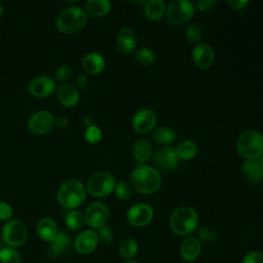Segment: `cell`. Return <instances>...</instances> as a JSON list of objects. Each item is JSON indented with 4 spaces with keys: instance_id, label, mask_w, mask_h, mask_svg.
Wrapping results in <instances>:
<instances>
[{
    "instance_id": "4316f807",
    "label": "cell",
    "mask_w": 263,
    "mask_h": 263,
    "mask_svg": "<svg viewBox=\"0 0 263 263\" xmlns=\"http://www.w3.org/2000/svg\"><path fill=\"white\" fill-rule=\"evenodd\" d=\"M180 160H190L197 154V145L191 140H184L175 148Z\"/></svg>"
},
{
    "instance_id": "9a60e30c",
    "label": "cell",
    "mask_w": 263,
    "mask_h": 263,
    "mask_svg": "<svg viewBox=\"0 0 263 263\" xmlns=\"http://www.w3.org/2000/svg\"><path fill=\"white\" fill-rule=\"evenodd\" d=\"M192 61L197 68L201 70L209 69L215 61L214 49L208 43H198L192 49Z\"/></svg>"
},
{
    "instance_id": "e0dca14e",
    "label": "cell",
    "mask_w": 263,
    "mask_h": 263,
    "mask_svg": "<svg viewBox=\"0 0 263 263\" xmlns=\"http://www.w3.org/2000/svg\"><path fill=\"white\" fill-rule=\"evenodd\" d=\"M57 99L65 107H74L78 104L80 96L76 86L70 83H63L57 89Z\"/></svg>"
},
{
    "instance_id": "f5cc1de1",
    "label": "cell",
    "mask_w": 263,
    "mask_h": 263,
    "mask_svg": "<svg viewBox=\"0 0 263 263\" xmlns=\"http://www.w3.org/2000/svg\"><path fill=\"white\" fill-rule=\"evenodd\" d=\"M190 1H191V0H190Z\"/></svg>"
},
{
    "instance_id": "816d5d0a",
    "label": "cell",
    "mask_w": 263,
    "mask_h": 263,
    "mask_svg": "<svg viewBox=\"0 0 263 263\" xmlns=\"http://www.w3.org/2000/svg\"><path fill=\"white\" fill-rule=\"evenodd\" d=\"M125 263H138V262H136V261H127Z\"/></svg>"
},
{
    "instance_id": "484cf974",
    "label": "cell",
    "mask_w": 263,
    "mask_h": 263,
    "mask_svg": "<svg viewBox=\"0 0 263 263\" xmlns=\"http://www.w3.org/2000/svg\"><path fill=\"white\" fill-rule=\"evenodd\" d=\"M166 6L163 0H147L145 2L144 11L150 21H159L165 14Z\"/></svg>"
},
{
    "instance_id": "44dd1931",
    "label": "cell",
    "mask_w": 263,
    "mask_h": 263,
    "mask_svg": "<svg viewBox=\"0 0 263 263\" xmlns=\"http://www.w3.org/2000/svg\"><path fill=\"white\" fill-rule=\"evenodd\" d=\"M83 70L90 75L101 73L105 68V59L99 52H89L82 60Z\"/></svg>"
},
{
    "instance_id": "52a82bcc",
    "label": "cell",
    "mask_w": 263,
    "mask_h": 263,
    "mask_svg": "<svg viewBox=\"0 0 263 263\" xmlns=\"http://www.w3.org/2000/svg\"><path fill=\"white\" fill-rule=\"evenodd\" d=\"M115 187L114 177L108 172H97L92 174L86 183V190L95 197L109 195Z\"/></svg>"
},
{
    "instance_id": "30bf717a",
    "label": "cell",
    "mask_w": 263,
    "mask_h": 263,
    "mask_svg": "<svg viewBox=\"0 0 263 263\" xmlns=\"http://www.w3.org/2000/svg\"><path fill=\"white\" fill-rule=\"evenodd\" d=\"M55 125V118L47 111H38L34 113L28 121V129L38 136L48 134Z\"/></svg>"
},
{
    "instance_id": "d6a6232c",
    "label": "cell",
    "mask_w": 263,
    "mask_h": 263,
    "mask_svg": "<svg viewBox=\"0 0 263 263\" xmlns=\"http://www.w3.org/2000/svg\"><path fill=\"white\" fill-rule=\"evenodd\" d=\"M52 243L55 245L61 250L62 254L67 253L71 248V238L68 234L64 232H58Z\"/></svg>"
},
{
    "instance_id": "83f0119b",
    "label": "cell",
    "mask_w": 263,
    "mask_h": 263,
    "mask_svg": "<svg viewBox=\"0 0 263 263\" xmlns=\"http://www.w3.org/2000/svg\"><path fill=\"white\" fill-rule=\"evenodd\" d=\"M138 243L133 238H125L120 242L119 254L123 259H130L138 253Z\"/></svg>"
},
{
    "instance_id": "f35d334b",
    "label": "cell",
    "mask_w": 263,
    "mask_h": 263,
    "mask_svg": "<svg viewBox=\"0 0 263 263\" xmlns=\"http://www.w3.org/2000/svg\"><path fill=\"white\" fill-rule=\"evenodd\" d=\"M242 263H263V253L252 251L246 254Z\"/></svg>"
},
{
    "instance_id": "7c38bea8",
    "label": "cell",
    "mask_w": 263,
    "mask_h": 263,
    "mask_svg": "<svg viewBox=\"0 0 263 263\" xmlns=\"http://www.w3.org/2000/svg\"><path fill=\"white\" fill-rule=\"evenodd\" d=\"M157 116L152 109L144 108L139 110L132 119V127L138 134H147L155 128Z\"/></svg>"
},
{
    "instance_id": "6da1fadb",
    "label": "cell",
    "mask_w": 263,
    "mask_h": 263,
    "mask_svg": "<svg viewBox=\"0 0 263 263\" xmlns=\"http://www.w3.org/2000/svg\"><path fill=\"white\" fill-rule=\"evenodd\" d=\"M130 184L134 189L142 194H151L161 186V176L152 166L140 164L130 174Z\"/></svg>"
},
{
    "instance_id": "4fadbf2b",
    "label": "cell",
    "mask_w": 263,
    "mask_h": 263,
    "mask_svg": "<svg viewBox=\"0 0 263 263\" xmlns=\"http://www.w3.org/2000/svg\"><path fill=\"white\" fill-rule=\"evenodd\" d=\"M153 209L147 203H137L129 208L126 213L128 223L135 227H143L148 225L153 219Z\"/></svg>"
},
{
    "instance_id": "9c48e42d",
    "label": "cell",
    "mask_w": 263,
    "mask_h": 263,
    "mask_svg": "<svg viewBox=\"0 0 263 263\" xmlns=\"http://www.w3.org/2000/svg\"><path fill=\"white\" fill-rule=\"evenodd\" d=\"M2 237L6 245L10 247H20L27 239L26 226L18 220H10L2 229Z\"/></svg>"
},
{
    "instance_id": "7a4b0ae2",
    "label": "cell",
    "mask_w": 263,
    "mask_h": 263,
    "mask_svg": "<svg viewBox=\"0 0 263 263\" xmlns=\"http://www.w3.org/2000/svg\"><path fill=\"white\" fill-rule=\"evenodd\" d=\"M87 22V13L78 6L65 8L57 17V29L64 34H75L82 30Z\"/></svg>"
},
{
    "instance_id": "bcb514c9",
    "label": "cell",
    "mask_w": 263,
    "mask_h": 263,
    "mask_svg": "<svg viewBox=\"0 0 263 263\" xmlns=\"http://www.w3.org/2000/svg\"><path fill=\"white\" fill-rule=\"evenodd\" d=\"M83 123H84L86 126L92 125V124H91V118H90V117H85L84 120H83Z\"/></svg>"
},
{
    "instance_id": "8992f818",
    "label": "cell",
    "mask_w": 263,
    "mask_h": 263,
    "mask_svg": "<svg viewBox=\"0 0 263 263\" xmlns=\"http://www.w3.org/2000/svg\"><path fill=\"white\" fill-rule=\"evenodd\" d=\"M195 7L190 0H172L165 10L168 22L175 26L188 23L193 17Z\"/></svg>"
},
{
    "instance_id": "74e56055",
    "label": "cell",
    "mask_w": 263,
    "mask_h": 263,
    "mask_svg": "<svg viewBox=\"0 0 263 263\" xmlns=\"http://www.w3.org/2000/svg\"><path fill=\"white\" fill-rule=\"evenodd\" d=\"M98 229H99V231L97 234H98L99 240H101L104 243H110L113 240L114 235H113V231L110 227L104 225Z\"/></svg>"
},
{
    "instance_id": "603a6c76",
    "label": "cell",
    "mask_w": 263,
    "mask_h": 263,
    "mask_svg": "<svg viewBox=\"0 0 263 263\" xmlns=\"http://www.w3.org/2000/svg\"><path fill=\"white\" fill-rule=\"evenodd\" d=\"M133 155L136 162L140 165L145 163L152 156V147L147 139H139L133 146Z\"/></svg>"
},
{
    "instance_id": "e575fe53",
    "label": "cell",
    "mask_w": 263,
    "mask_h": 263,
    "mask_svg": "<svg viewBox=\"0 0 263 263\" xmlns=\"http://www.w3.org/2000/svg\"><path fill=\"white\" fill-rule=\"evenodd\" d=\"M85 140L90 144H97L102 139V132L96 125H89L86 127L84 133Z\"/></svg>"
},
{
    "instance_id": "7bdbcfd3",
    "label": "cell",
    "mask_w": 263,
    "mask_h": 263,
    "mask_svg": "<svg viewBox=\"0 0 263 263\" xmlns=\"http://www.w3.org/2000/svg\"><path fill=\"white\" fill-rule=\"evenodd\" d=\"M61 254H62L61 250L53 243L47 249V252H46V255L49 259H57Z\"/></svg>"
},
{
    "instance_id": "f1b7e54d",
    "label": "cell",
    "mask_w": 263,
    "mask_h": 263,
    "mask_svg": "<svg viewBox=\"0 0 263 263\" xmlns=\"http://www.w3.org/2000/svg\"><path fill=\"white\" fill-rule=\"evenodd\" d=\"M134 59L141 66H149L154 63L155 54L149 48H140L134 52Z\"/></svg>"
},
{
    "instance_id": "d6986e66",
    "label": "cell",
    "mask_w": 263,
    "mask_h": 263,
    "mask_svg": "<svg viewBox=\"0 0 263 263\" xmlns=\"http://www.w3.org/2000/svg\"><path fill=\"white\" fill-rule=\"evenodd\" d=\"M241 170L243 176L250 183H260L263 180V165L259 158L246 159L242 162Z\"/></svg>"
},
{
    "instance_id": "ba28073f",
    "label": "cell",
    "mask_w": 263,
    "mask_h": 263,
    "mask_svg": "<svg viewBox=\"0 0 263 263\" xmlns=\"http://www.w3.org/2000/svg\"><path fill=\"white\" fill-rule=\"evenodd\" d=\"M153 163L155 168L159 172L174 171L179 166L180 159L177 156L175 148L171 146H162L155 150L152 155Z\"/></svg>"
},
{
    "instance_id": "60d3db41",
    "label": "cell",
    "mask_w": 263,
    "mask_h": 263,
    "mask_svg": "<svg viewBox=\"0 0 263 263\" xmlns=\"http://www.w3.org/2000/svg\"><path fill=\"white\" fill-rule=\"evenodd\" d=\"M12 216V208L9 203L0 201V220H8Z\"/></svg>"
},
{
    "instance_id": "d4e9b609",
    "label": "cell",
    "mask_w": 263,
    "mask_h": 263,
    "mask_svg": "<svg viewBox=\"0 0 263 263\" xmlns=\"http://www.w3.org/2000/svg\"><path fill=\"white\" fill-rule=\"evenodd\" d=\"M110 9V0H87L85 2V12L95 17H101L108 14Z\"/></svg>"
},
{
    "instance_id": "5bb4252c",
    "label": "cell",
    "mask_w": 263,
    "mask_h": 263,
    "mask_svg": "<svg viewBox=\"0 0 263 263\" xmlns=\"http://www.w3.org/2000/svg\"><path fill=\"white\" fill-rule=\"evenodd\" d=\"M55 90V81L46 75H40L33 78L29 83V91L36 98H46Z\"/></svg>"
},
{
    "instance_id": "7402d4cb",
    "label": "cell",
    "mask_w": 263,
    "mask_h": 263,
    "mask_svg": "<svg viewBox=\"0 0 263 263\" xmlns=\"http://www.w3.org/2000/svg\"><path fill=\"white\" fill-rule=\"evenodd\" d=\"M37 233L45 241L52 242L58 234V227L55 222L48 217L41 218L37 223Z\"/></svg>"
},
{
    "instance_id": "f907efd6",
    "label": "cell",
    "mask_w": 263,
    "mask_h": 263,
    "mask_svg": "<svg viewBox=\"0 0 263 263\" xmlns=\"http://www.w3.org/2000/svg\"><path fill=\"white\" fill-rule=\"evenodd\" d=\"M259 160H260V162L262 163V165H263V153H262V155L260 156V158H259Z\"/></svg>"
},
{
    "instance_id": "ee69618b",
    "label": "cell",
    "mask_w": 263,
    "mask_h": 263,
    "mask_svg": "<svg viewBox=\"0 0 263 263\" xmlns=\"http://www.w3.org/2000/svg\"><path fill=\"white\" fill-rule=\"evenodd\" d=\"M76 85L79 88H84L87 85V77L85 74L80 73L76 78Z\"/></svg>"
},
{
    "instance_id": "f546056e",
    "label": "cell",
    "mask_w": 263,
    "mask_h": 263,
    "mask_svg": "<svg viewBox=\"0 0 263 263\" xmlns=\"http://www.w3.org/2000/svg\"><path fill=\"white\" fill-rule=\"evenodd\" d=\"M66 224L67 226L72 229V230H78L79 228H81V226L83 225L84 222V217L83 215L76 210L70 211L67 215H66Z\"/></svg>"
},
{
    "instance_id": "ab89813d",
    "label": "cell",
    "mask_w": 263,
    "mask_h": 263,
    "mask_svg": "<svg viewBox=\"0 0 263 263\" xmlns=\"http://www.w3.org/2000/svg\"><path fill=\"white\" fill-rule=\"evenodd\" d=\"M217 4V0H197L196 3V8L199 11L206 12L212 10Z\"/></svg>"
},
{
    "instance_id": "b9f144b4",
    "label": "cell",
    "mask_w": 263,
    "mask_h": 263,
    "mask_svg": "<svg viewBox=\"0 0 263 263\" xmlns=\"http://www.w3.org/2000/svg\"><path fill=\"white\" fill-rule=\"evenodd\" d=\"M227 2L233 10H241L248 6L250 0H227Z\"/></svg>"
},
{
    "instance_id": "7dc6e473",
    "label": "cell",
    "mask_w": 263,
    "mask_h": 263,
    "mask_svg": "<svg viewBox=\"0 0 263 263\" xmlns=\"http://www.w3.org/2000/svg\"><path fill=\"white\" fill-rule=\"evenodd\" d=\"M128 2L130 3H134V4H143L145 3L147 0H127Z\"/></svg>"
},
{
    "instance_id": "836d02e7",
    "label": "cell",
    "mask_w": 263,
    "mask_h": 263,
    "mask_svg": "<svg viewBox=\"0 0 263 263\" xmlns=\"http://www.w3.org/2000/svg\"><path fill=\"white\" fill-rule=\"evenodd\" d=\"M72 75H73L72 68L69 65H62L57 69L54 73V78L57 81L65 83L68 80H70Z\"/></svg>"
},
{
    "instance_id": "5b68a950",
    "label": "cell",
    "mask_w": 263,
    "mask_h": 263,
    "mask_svg": "<svg viewBox=\"0 0 263 263\" xmlns=\"http://www.w3.org/2000/svg\"><path fill=\"white\" fill-rule=\"evenodd\" d=\"M237 151L245 159H257L263 153V135L255 129H248L237 139Z\"/></svg>"
},
{
    "instance_id": "681fc988",
    "label": "cell",
    "mask_w": 263,
    "mask_h": 263,
    "mask_svg": "<svg viewBox=\"0 0 263 263\" xmlns=\"http://www.w3.org/2000/svg\"><path fill=\"white\" fill-rule=\"evenodd\" d=\"M66 1H68L69 3H76V2H78V0H66Z\"/></svg>"
},
{
    "instance_id": "277c9868",
    "label": "cell",
    "mask_w": 263,
    "mask_h": 263,
    "mask_svg": "<svg viewBox=\"0 0 263 263\" xmlns=\"http://www.w3.org/2000/svg\"><path fill=\"white\" fill-rule=\"evenodd\" d=\"M198 216L194 209L188 205L177 208L171 215L170 226L174 233L178 235H187L197 226Z\"/></svg>"
},
{
    "instance_id": "cb8c5ba5",
    "label": "cell",
    "mask_w": 263,
    "mask_h": 263,
    "mask_svg": "<svg viewBox=\"0 0 263 263\" xmlns=\"http://www.w3.org/2000/svg\"><path fill=\"white\" fill-rule=\"evenodd\" d=\"M176 132L168 126H158L152 130V139L159 145L170 146L176 141Z\"/></svg>"
},
{
    "instance_id": "d590c367",
    "label": "cell",
    "mask_w": 263,
    "mask_h": 263,
    "mask_svg": "<svg viewBox=\"0 0 263 263\" xmlns=\"http://www.w3.org/2000/svg\"><path fill=\"white\" fill-rule=\"evenodd\" d=\"M185 35L189 41L197 42L202 36V31L197 24H190L185 30Z\"/></svg>"
},
{
    "instance_id": "ac0fdd59",
    "label": "cell",
    "mask_w": 263,
    "mask_h": 263,
    "mask_svg": "<svg viewBox=\"0 0 263 263\" xmlns=\"http://www.w3.org/2000/svg\"><path fill=\"white\" fill-rule=\"evenodd\" d=\"M116 44L123 54H128L135 51L137 46V35L130 28H123L117 35Z\"/></svg>"
},
{
    "instance_id": "f6af8a7d",
    "label": "cell",
    "mask_w": 263,
    "mask_h": 263,
    "mask_svg": "<svg viewBox=\"0 0 263 263\" xmlns=\"http://www.w3.org/2000/svg\"><path fill=\"white\" fill-rule=\"evenodd\" d=\"M68 123H69V121H68V118H66V117H60V118H58V120H55V124H57V126L59 127V128H65L67 125H68Z\"/></svg>"
},
{
    "instance_id": "2e32d148",
    "label": "cell",
    "mask_w": 263,
    "mask_h": 263,
    "mask_svg": "<svg viewBox=\"0 0 263 263\" xmlns=\"http://www.w3.org/2000/svg\"><path fill=\"white\" fill-rule=\"evenodd\" d=\"M99 237L95 230L82 231L75 240V249L80 254H89L98 246Z\"/></svg>"
},
{
    "instance_id": "8fae6325",
    "label": "cell",
    "mask_w": 263,
    "mask_h": 263,
    "mask_svg": "<svg viewBox=\"0 0 263 263\" xmlns=\"http://www.w3.org/2000/svg\"><path fill=\"white\" fill-rule=\"evenodd\" d=\"M84 222L92 228H100L106 224L109 218L108 206L101 202L96 201L90 203L84 212Z\"/></svg>"
},
{
    "instance_id": "ffe728a7",
    "label": "cell",
    "mask_w": 263,
    "mask_h": 263,
    "mask_svg": "<svg viewBox=\"0 0 263 263\" xmlns=\"http://www.w3.org/2000/svg\"><path fill=\"white\" fill-rule=\"evenodd\" d=\"M200 251H201L200 240L193 236H189L185 238L182 241V245L180 248L181 256L185 261L195 260L199 256Z\"/></svg>"
},
{
    "instance_id": "1f68e13d",
    "label": "cell",
    "mask_w": 263,
    "mask_h": 263,
    "mask_svg": "<svg viewBox=\"0 0 263 263\" xmlns=\"http://www.w3.org/2000/svg\"><path fill=\"white\" fill-rule=\"evenodd\" d=\"M0 263H21V257L13 249L0 250Z\"/></svg>"
},
{
    "instance_id": "8d00e7d4",
    "label": "cell",
    "mask_w": 263,
    "mask_h": 263,
    "mask_svg": "<svg viewBox=\"0 0 263 263\" xmlns=\"http://www.w3.org/2000/svg\"><path fill=\"white\" fill-rule=\"evenodd\" d=\"M197 236L199 237V239L206 241V242H214L217 239V232L208 227V226H202L197 230Z\"/></svg>"
},
{
    "instance_id": "4dcf8cb0",
    "label": "cell",
    "mask_w": 263,
    "mask_h": 263,
    "mask_svg": "<svg viewBox=\"0 0 263 263\" xmlns=\"http://www.w3.org/2000/svg\"><path fill=\"white\" fill-rule=\"evenodd\" d=\"M114 191L116 196L121 200H128L133 196V187L123 181L115 184Z\"/></svg>"
},
{
    "instance_id": "c3c4849f",
    "label": "cell",
    "mask_w": 263,
    "mask_h": 263,
    "mask_svg": "<svg viewBox=\"0 0 263 263\" xmlns=\"http://www.w3.org/2000/svg\"><path fill=\"white\" fill-rule=\"evenodd\" d=\"M3 12H4V9H3V6L0 4V16L3 14Z\"/></svg>"
},
{
    "instance_id": "3957f363",
    "label": "cell",
    "mask_w": 263,
    "mask_h": 263,
    "mask_svg": "<svg viewBox=\"0 0 263 263\" xmlns=\"http://www.w3.org/2000/svg\"><path fill=\"white\" fill-rule=\"evenodd\" d=\"M86 197L84 185L76 179L64 182L58 191V201L67 209H75L81 205Z\"/></svg>"
}]
</instances>
